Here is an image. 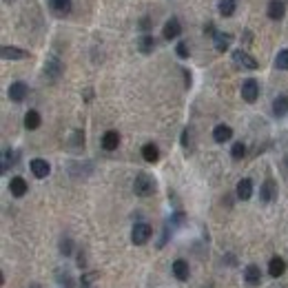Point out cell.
I'll list each match as a JSON object with an SVG mask.
<instances>
[{
    "label": "cell",
    "mask_w": 288,
    "mask_h": 288,
    "mask_svg": "<svg viewBox=\"0 0 288 288\" xmlns=\"http://www.w3.org/2000/svg\"><path fill=\"white\" fill-rule=\"evenodd\" d=\"M133 191H135V195H140V197L153 195L155 193V180L149 175V173H140L133 182Z\"/></svg>",
    "instance_id": "cell-1"
},
{
    "label": "cell",
    "mask_w": 288,
    "mask_h": 288,
    "mask_svg": "<svg viewBox=\"0 0 288 288\" xmlns=\"http://www.w3.org/2000/svg\"><path fill=\"white\" fill-rule=\"evenodd\" d=\"M151 235H153V229H151L146 222H138V224L133 226V230H131V242L135 244V246H142L151 239Z\"/></svg>",
    "instance_id": "cell-2"
},
{
    "label": "cell",
    "mask_w": 288,
    "mask_h": 288,
    "mask_svg": "<svg viewBox=\"0 0 288 288\" xmlns=\"http://www.w3.org/2000/svg\"><path fill=\"white\" fill-rule=\"evenodd\" d=\"M233 62L237 64V67L251 69V71H253V69H257V67H259V64H257V60H255L251 54H246V51H244V49H235V51H233Z\"/></svg>",
    "instance_id": "cell-3"
},
{
    "label": "cell",
    "mask_w": 288,
    "mask_h": 288,
    "mask_svg": "<svg viewBox=\"0 0 288 288\" xmlns=\"http://www.w3.org/2000/svg\"><path fill=\"white\" fill-rule=\"evenodd\" d=\"M62 71H64V64H62V60L60 58H49L45 62V73H47V78H51V80H58L60 75H62Z\"/></svg>",
    "instance_id": "cell-4"
},
{
    "label": "cell",
    "mask_w": 288,
    "mask_h": 288,
    "mask_svg": "<svg viewBox=\"0 0 288 288\" xmlns=\"http://www.w3.org/2000/svg\"><path fill=\"white\" fill-rule=\"evenodd\" d=\"M259 200H262L264 204H271V202L277 200V184L273 180H266L262 184V188H259Z\"/></svg>",
    "instance_id": "cell-5"
},
{
    "label": "cell",
    "mask_w": 288,
    "mask_h": 288,
    "mask_svg": "<svg viewBox=\"0 0 288 288\" xmlns=\"http://www.w3.org/2000/svg\"><path fill=\"white\" fill-rule=\"evenodd\" d=\"M257 96H259L257 80H253V78L244 80V82H242V98H244V100H246V102H255V100H257Z\"/></svg>",
    "instance_id": "cell-6"
},
{
    "label": "cell",
    "mask_w": 288,
    "mask_h": 288,
    "mask_svg": "<svg viewBox=\"0 0 288 288\" xmlns=\"http://www.w3.org/2000/svg\"><path fill=\"white\" fill-rule=\"evenodd\" d=\"M49 7H51V11L56 13V16H69L71 13V7H73V2L71 0H49Z\"/></svg>",
    "instance_id": "cell-7"
},
{
    "label": "cell",
    "mask_w": 288,
    "mask_h": 288,
    "mask_svg": "<svg viewBox=\"0 0 288 288\" xmlns=\"http://www.w3.org/2000/svg\"><path fill=\"white\" fill-rule=\"evenodd\" d=\"M31 173H34L36 177H47L51 173V167H49V162H47V160H40V158H36V160H31Z\"/></svg>",
    "instance_id": "cell-8"
},
{
    "label": "cell",
    "mask_w": 288,
    "mask_h": 288,
    "mask_svg": "<svg viewBox=\"0 0 288 288\" xmlns=\"http://www.w3.org/2000/svg\"><path fill=\"white\" fill-rule=\"evenodd\" d=\"M284 13H286L284 0H271V2H268V18H271V20H280V18H284Z\"/></svg>",
    "instance_id": "cell-9"
},
{
    "label": "cell",
    "mask_w": 288,
    "mask_h": 288,
    "mask_svg": "<svg viewBox=\"0 0 288 288\" xmlns=\"http://www.w3.org/2000/svg\"><path fill=\"white\" fill-rule=\"evenodd\" d=\"M27 93H29V89H27L25 82H13L11 87H9V98H11L13 102H22L27 98Z\"/></svg>",
    "instance_id": "cell-10"
},
{
    "label": "cell",
    "mask_w": 288,
    "mask_h": 288,
    "mask_svg": "<svg viewBox=\"0 0 288 288\" xmlns=\"http://www.w3.org/2000/svg\"><path fill=\"white\" fill-rule=\"evenodd\" d=\"M164 38H167V40H175L177 36L182 34V25H180V20H177V18H171V20L167 22V25H164Z\"/></svg>",
    "instance_id": "cell-11"
},
{
    "label": "cell",
    "mask_w": 288,
    "mask_h": 288,
    "mask_svg": "<svg viewBox=\"0 0 288 288\" xmlns=\"http://www.w3.org/2000/svg\"><path fill=\"white\" fill-rule=\"evenodd\" d=\"M244 280L251 286H257L259 282H262V271H259L257 264H248V266L244 268Z\"/></svg>",
    "instance_id": "cell-12"
},
{
    "label": "cell",
    "mask_w": 288,
    "mask_h": 288,
    "mask_svg": "<svg viewBox=\"0 0 288 288\" xmlns=\"http://www.w3.org/2000/svg\"><path fill=\"white\" fill-rule=\"evenodd\" d=\"M120 146V133L117 131H107L102 135V149L105 151H115Z\"/></svg>",
    "instance_id": "cell-13"
},
{
    "label": "cell",
    "mask_w": 288,
    "mask_h": 288,
    "mask_svg": "<svg viewBox=\"0 0 288 288\" xmlns=\"http://www.w3.org/2000/svg\"><path fill=\"white\" fill-rule=\"evenodd\" d=\"M213 138H215V142H220V144L229 142V140L233 138V129H230L229 124H217L213 129Z\"/></svg>",
    "instance_id": "cell-14"
},
{
    "label": "cell",
    "mask_w": 288,
    "mask_h": 288,
    "mask_svg": "<svg viewBox=\"0 0 288 288\" xmlns=\"http://www.w3.org/2000/svg\"><path fill=\"white\" fill-rule=\"evenodd\" d=\"M2 58L4 60H25L27 56H29V51L25 49H18V47H2Z\"/></svg>",
    "instance_id": "cell-15"
},
{
    "label": "cell",
    "mask_w": 288,
    "mask_h": 288,
    "mask_svg": "<svg viewBox=\"0 0 288 288\" xmlns=\"http://www.w3.org/2000/svg\"><path fill=\"white\" fill-rule=\"evenodd\" d=\"M188 262L186 259H175L173 262V275H175V280H180V282H186L188 280Z\"/></svg>",
    "instance_id": "cell-16"
},
{
    "label": "cell",
    "mask_w": 288,
    "mask_h": 288,
    "mask_svg": "<svg viewBox=\"0 0 288 288\" xmlns=\"http://www.w3.org/2000/svg\"><path fill=\"white\" fill-rule=\"evenodd\" d=\"M268 273H271V277H282L286 273V262L282 257H273L268 262Z\"/></svg>",
    "instance_id": "cell-17"
},
{
    "label": "cell",
    "mask_w": 288,
    "mask_h": 288,
    "mask_svg": "<svg viewBox=\"0 0 288 288\" xmlns=\"http://www.w3.org/2000/svg\"><path fill=\"white\" fill-rule=\"evenodd\" d=\"M27 182L22 180V177H11V182H9V191H11L13 197H22L27 193Z\"/></svg>",
    "instance_id": "cell-18"
},
{
    "label": "cell",
    "mask_w": 288,
    "mask_h": 288,
    "mask_svg": "<svg viewBox=\"0 0 288 288\" xmlns=\"http://www.w3.org/2000/svg\"><path fill=\"white\" fill-rule=\"evenodd\" d=\"M213 40H215V49L220 51V54H224V51L230 47V42H233V36H230V34H222V31H217V34L213 36Z\"/></svg>",
    "instance_id": "cell-19"
},
{
    "label": "cell",
    "mask_w": 288,
    "mask_h": 288,
    "mask_svg": "<svg viewBox=\"0 0 288 288\" xmlns=\"http://www.w3.org/2000/svg\"><path fill=\"white\" fill-rule=\"evenodd\" d=\"M251 195H253V182L248 177H244V180L237 182V197L239 200H251Z\"/></svg>",
    "instance_id": "cell-20"
},
{
    "label": "cell",
    "mask_w": 288,
    "mask_h": 288,
    "mask_svg": "<svg viewBox=\"0 0 288 288\" xmlns=\"http://www.w3.org/2000/svg\"><path fill=\"white\" fill-rule=\"evenodd\" d=\"M273 113L277 117H284L288 113V96H277L275 102H273Z\"/></svg>",
    "instance_id": "cell-21"
},
{
    "label": "cell",
    "mask_w": 288,
    "mask_h": 288,
    "mask_svg": "<svg viewBox=\"0 0 288 288\" xmlns=\"http://www.w3.org/2000/svg\"><path fill=\"white\" fill-rule=\"evenodd\" d=\"M142 158L146 160V162H158V158H160V151H158V146H155L153 142H149V144H144L142 146Z\"/></svg>",
    "instance_id": "cell-22"
},
{
    "label": "cell",
    "mask_w": 288,
    "mask_h": 288,
    "mask_svg": "<svg viewBox=\"0 0 288 288\" xmlns=\"http://www.w3.org/2000/svg\"><path fill=\"white\" fill-rule=\"evenodd\" d=\"M138 49L142 51V54H151V51L155 49V38L153 36H142L138 40Z\"/></svg>",
    "instance_id": "cell-23"
},
{
    "label": "cell",
    "mask_w": 288,
    "mask_h": 288,
    "mask_svg": "<svg viewBox=\"0 0 288 288\" xmlns=\"http://www.w3.org/2000/svg\"><path fill=\"white\" fill-rule=\"evenodd\" d=\"M217 7H220L222 16L229 18V16H233V13H235V7H237V2H235V0H220V4H217Z\"/></svg>",
    "instance_id": "cell-24"
},
{
    "label": "cell",
    "mask_w": 288,
    "mask_h": 288,
    "mask_svg": "<svg viewBox=\"0 0 288 288\" xmlns=\"http://www.w3.org/2000/svg\"><path fill=\"white\" fill-rule=\"evenodd\" d=\"M25 126L29 131H34L40 126V113L38 111H27V115H25Z\"/></svg>",
    "instance_id": "cell-25"
},
{
    "label": "cell",
    "mask_w": 288,
    "mask_h": 288,
    "mask_svg": "<svg viewBox=\"0 0 288 288\" xmlns=\"http://www.w3.org/2000/svg\"><path fill=\"white\" fill-rule=\"evenodd\" d=\"M275 67L282 69V71H288V49H282L275 58Z\"/></svg>",
    "instance_id": "cell-26"
},
{
    "label": "cell",
    "mask_w": 288,
    "mask_h": 288,
    "mask_svg": "<svg viewBox=\"0 0 288 288\" xmlns=\"http://www.w3.org/2000/svg\"><path fill=\"white\" fill-rule=\"evenodd\" d=\"M244 153H246V146H244L242 142H235L233 149H230V155H233V160H242Z\"/></svg>",
    "instance_id": "cell-27"
},
{
    "label": "cell",
    "mask_w": 288,
    "mask_h": 288,
    "mask_svg": "<svg viewBox=\"0 0 288 288\" xmlns=\"http://www.w3.org/2000/svg\"><path fill=\"white\" fill-rule=\"evenodd\" d=\"M16 162V155H13V151H4V155H2V171H7L9 169V164H13Z\"/></svg>",
    "instance_id": "cell-28"
},
{
    "label": "cell",
    "mask_w": 288,
    "mask_h": 288,
    "mask_svg": "<svg viewBox=\"0 0 288 288\" xmlns=\"http://www.w3.org/2000/svg\"><path fill=\"white\" fill-rule=\"evenodd\" d=\"M60 251H62L64 255H71V251H73L71 239H62V244H60Z\"/></svg>",
    "instance_id": "cell-29"
},
{
    "label": "cell",
    "mask_w": 288,
    "mask_h": 288,
    "mask_svg": "<svg viewBox=\"0 0 288 288\" xmlns=\"http://www.w3.org/2000/svg\"><path fill=\"white\" fill-rule=\"evenodd\" d=\"M177 56H180V58H188V47H186V42H177Z\"/></svg>",
    "instance_id": "cell-30"
},
{
    "label": "cell",
    "mask_w": 288,
    "mask_h": 288,
    "mask_svg": "<svg viewBox=\"0 0 288 288\" xmlns=\"http://www.w3.org/2000/svg\"><path fill=\"white\" fill-rule=\"evenodd\" d=\"M204 34H211V36H215V34H217L215 27H213V22H209V25L204 27Z\"/></svg>",
    "instance_id": "cell-31"
},
{
    "label": "cell",
    "mask_w": 288,
    "mask_h": 288,
    "mask_svg": "<svg viewBox=\"0 0 288 288\" xmlns=\"http://www.w3.org/2000/svg\"><path fill=\"white\" fill-rule=\"evenodd\" d=\"M140 27H142V29H149V18H142V25H140Z\"/></svg>",
    "instance_id": "cell-32"
},
{
    "label": "cell",
    "mask_w": 288,
    "mask_h": 288,
    "mask_svg": "<svg viewBox=\"0 0 288 288\" xmlns=\"http://www.w3.org/2000/svg\"><path fill=\"white\" fill-rule=\"evenodd\" d=\"M31 288H38V286H31Z\"/></svg>",
    "instance_id": "cell-33"
}]
</instances>
